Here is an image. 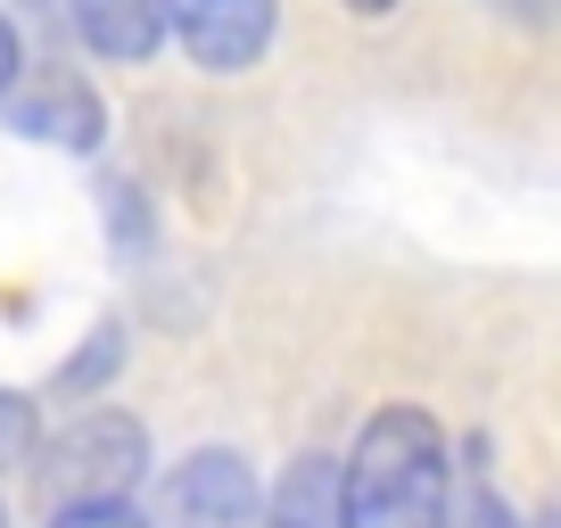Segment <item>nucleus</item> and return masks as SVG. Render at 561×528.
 <instances>
[{
    "mask_svg": "<svg viewBox=\"0 0 561 528\" xmlns=\"http://www.w3.org/2000/svg\"><path fill=\"white\" fill-rule=\"evenodd\" d=\"M273 528H339V462L331 455L289 462V479L273 487Z\"/></svg>",
    "mask_w": 561,
    "mask_h": 528,
    "instance_id": "7",
    "label": "nucleus"
},
{
    "mask_svg": "<svg viewBox=\"0 0 561 528\" xmlns=\"http://www.w3.org/2000/svg\"><path fill=\"white\" fill-rule=\"evenodd\" d=\"M34 455H42L34 471H42V487H50V504H116V495L140 487L149 429H140L133 413L91 405V413H75L58 438H42Z\"/></svg>",
    "mask_w": 561,
    "mask_h": 528,
    "instance_id": "2",
    "label": "nucleus"
},
{
    "mask_svg": "<svg viewBox=\"0 0 561 528\" xmlns=\"http://www.w3.org/2000/svg\"><path fill=\"white\" fill-rule=\"evenodd\" d=\"M42 446V413L34 397H18V388H0V471H18V462H34Z\"/></svg>",
    "mask_w": 561,
    "mask_h": 528,
    "instance_id": "9",
    "label": "nucleus"
},
{
    "mask_svg": "<svg viewBox=\"0 0 561 528\" xmlns=\"http://www.w3.org/2000/svg\"><path fill=\"white\" fill-rule=\"evenodd\" d=\"M158 9L182 58L207 74H248L273 50V25H280V0H158Z\"/></svg>",
    "mask_w": 561,
    "mask_h": 528,
    "instance_id": "3",
    "label": "nucleus"
},
{
    "mask_svg": "<svg viewBox=\"0 0 561 528\" xmlns=\"http://www.w3.org/2000/svg\"><path fill=\"white\" fill-rule=\"evenodd\" d=\"M0 528H9V512H0Z\"/></svg>",
    "mask_w": 561,
    "mask_h": 528,
    "instance_id": "14",
    "label": "nucleus"
},
{
    "mask_svg": "<svg viewBox=\"0 0 561 528\" xmlns=\"http://www.w3.org/2000/svg\"><path fill=\"white\" fill-rule=\"evenodd\" d=\"M264 504L256 471H248V455H231V446H198V455L174 462V479L158 487V520L165 528H248Z\"/></svg>",
    "mask_w": 561,
    "mask_h": 528,
    "instance_id": "4",
    "label": "nucleus"
},
{
    "mask_svg": "<svg viewBox=\"0 0 561 528\" xmlns=\"http://www.w3.org/2000/svg\"><path fill=\"white\" fill-rule=\"evenodd\" d=\"M116 364H124V331H116V322H100V331L83 338V355H67V371H58V397H91L100 380H116Z\"/></svg>",
    "mask_w": 561,
    "mask_h": 528,
    "instance_id": "8",
    "label": "nucleus"
},
{
    "mask_svg": "<svg viewBox=\"0 0 561 528\" xmlns=\"http://www.w3.org/2000/svg\"><path fill=\"white\" fill-rule=\"evenodd\" d=\"M347 9H364V18H380V9H397V0H347Z\"/></svg>",
    "mask_w": 561,
    "mask_h": 528,
    "instance_id": "12",
    "label": "nucleus"
},
{
    "mask_svg": "<svg viewBox=\"0 0 561 528\" xmlns=\"http://www.w3.org/2000/svg\"><path fill=\"white\" fill-rule=\"evenodd\" d=\"M9 133L58 141V149H100L107 141V107H100V91L75 83V74H42V91L9 100Z\"/></svg>",
    "mask_w": 561,
    "mask_h": 528,
    "instance_id": "5",
    "label": "nucleus"
},
{
    "mask_svg": "<svg viewBox=\"0 0 561 528\" xmlns=\"http://www.w3.org/2000/svg\"><path fill=\"white\" fill-rule=\"evenodd\" d=\"M50 528H149V520H140V512L116 495V504H58Z\"/></svg>",
    "mask_w": 561,
    "mask_h": 528,
    "instance_id": "10",
    "label": "nucleus"
},
{
    "mask_svg": "<svg viewBox=\"0 0 561 528\" xmlns=\"http://www.w3.org/2000/svg\"><path fill=\"white\" fill-rule=\"evenodd\" d=\"M446 429L421 405H380L339 462V528H446Z\"/></svg>",
    "mask_w": 561,
    "mask_h": 528,
    "instance_id": "1",
    "label": "nucleus"
},
{
    "mask_svg": "<svg viewBox=\"0 0 561 528\" xmlns=\"http://www.w3.org/2000/svg\"><path fill=\"white\" fill-rule=\"evenodd\" d=\"M75 25V42H83L91 58H107V67H140V58H158L165 42V9L158 0H58Z\"/></svg>",
    "mask_w": 561,
    "mask_h": 528,
    "instance_id": "6",
    "label": "nucleus"
},
{
    "mask_svg": "<svg viewBox=\"0 0 561 528\" xmlns=\"http://www.w3.org/2000/svg\"><path fill=\"white\" fill-rule=\"evenodd\" d=\"M18 67H25V50H18V25L0 18V100H9V83H18Z\"/></svg>",
    "mask_w": 561,
    "mask_h": 528,
    "instance_id": "11",
    "label": "nucleus"
},
{
    "mask_svg": "<svg viewBox=\"0 0 561 528\" xmlns=\"http://www.w3.org/2000/svg\"><path fill=\"white\" fill-rule=\"evenodd\" d=\"M537 528H561V504H545V512H537Z\"/></svg>",
    "mask_w": 561,
    "mask_h": 528,
    "instance_id": "13",
    "label": "nucleus"
}]
</instances>
